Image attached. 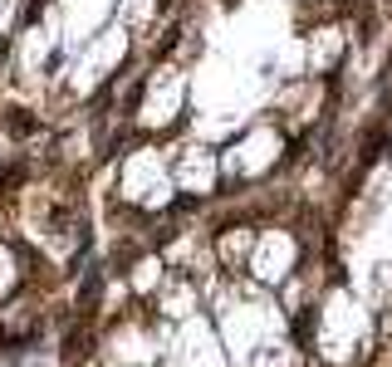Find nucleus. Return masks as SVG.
Wrapping results in <instances>:
<instances>
[{
	"mask_svg": "<svg viewBox=\"0 0 392 367\" xmlns=\"http://www.w3.org/2000/svg\"><path fill=\"white\" fill-rule=\"evenodd\" d=\"M88 358V333H69L64 338V367H79Z\"/></svg>",
	"mask_w": 392,
	"mask_h": 367,
	"instance_id": "f257e3e1",
	"label": "nucleus"
},
{
	"mask_svg": "<svg viewBox=\"0 0 392 367\" xmlns=\"http://www.w3.org/2000/svg\"><path fill=\"white\" fill-rule=\"evenodd\" d=\"M20 176H25L20 166H10V171H0V191H15V186H20Z\"/></svg>",
	"mask_w": 392,
	"mask_h": 367,
	"instance_id": "7ed1b4c3",
	"label": "nucleus"
},
{
	"mask_svg": "<svg viewBox=\"0 0 392 367\" xmlns=\"http://www.w3.org/2000/svg\"><path fill=\"white\" fill-rule=\"evenodd\" d=\"M10 132H15V137H30V132H35V122H30L25 108H15V113H10Z\"/></svg>",
	"mask_w": 392,
	"mask_h": 367,
	"instance_id": "f03ea898",
	"label": "nucleus"
}]
</instances>
